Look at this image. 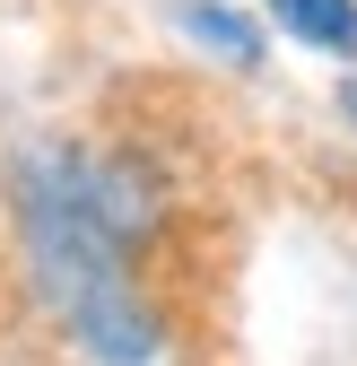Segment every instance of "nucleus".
<instances>
[{
  "label": "nucleus",
  "mask_w": 357,
  "mask_h": 366,
  "mask_svg": "<svg viewBox=\"0 0 357 366\" xmlns=\"http://www.w3.org/2000/svg\"><path fill=\"white\" fill-rule=\"evenodd\" d=\"M26 244H35L44 297L70 314V332L105 366H140L157 349V323L140 314V297L122 280V218H114L96 174H79L61 157L35 166L26 174Z\"/></svg>",
  "instance_id": "obj_1"
},
{
  "label": "nucleus",
  "mask_w": 357,
  "mask_h": 366,
  "mask_svg": "<svg viewBox=\"0 0 357 366\" xmlns=\"http://www.w3.org/2000/svg\"><path fill=\"white\" fill-rule=\"evenodd\" d=\"M271 9L323 53H357V0H271Z\"/></svg>",
  "instance_id": "obj_2"
},
{
  "label": "nucleus",
  "mask_w": 357,
  "mask_h": 366,
  "mask_svg": "<svg viewBox=\"0 0 357 366\" xmlns=\"http://www.w3.org/2000/svg\"><path fill=\"white\" fill-rule=\"evenodd\" d=\"M183 26H192V35H209L227 61H253V53H261V44H253V18H236V9H209V0H183Z\"/></svg>",
  "instance_id": "obj_3"
}]
</instances>
